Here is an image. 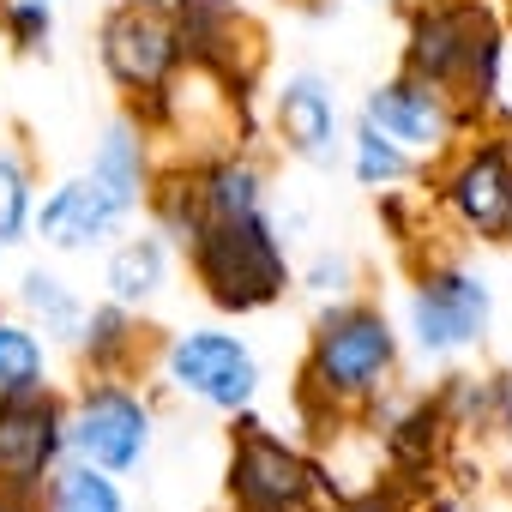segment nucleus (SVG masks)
Returning <instances> with one entry per match:
<instances>
[{
  "instance_id": "20",
  "label": "nucleus",
  "mask_w": 512,
  "mask_h": 512,
  "mask_svg": "<svg viewBox=\"0 0 512 512\" xmlns=\"http://www.w3.org/2000/svg\"><path fill=\"white\" fill-rule=\"evenodd\" d=\"M43 386V344L31 326L0 320V392H37Z\"/></svg>"
},
{
  "instance_id": "16",
  "label": "nucleus",
  "mask_w": 512,
  "mask_h": 512,
  "mask_svg": "<svg viewBox=\"0 0 512 512\" xmlns=\"http://www.w3.org/2000/svg\"><path fill=\"white\" fill-rule=\"evenodd\" d=\"M163 272H169L163 241L139 235V241L115 247V260H109V296H115L121 308H139V302H151V296L163 290Z\"/></svg>"
},
{
  "instance_id": "23",
  "label": "nucleus",
  "mask_w": 512,
  "mask_h": 512,
  "mask_svg": "<svg viewBox=\"0 0 512 512\" xmlns=\"http://www.w3.org/2000/svg\"><path fill=\"white\" fill-rule=\"evenodd\" d=\"M49 0H13L7 7V31H13V43L19 49H43L49 43Z\"/></svg>"
},
{
  "instance_id": "14",
  "label": "nucleus",
  "mask_w": 512,
  "mask_h": 512,
  "mask_svg": "<svg viewBox=\"0 0 512 512\" xmlns=\"http://www.w3.org/2000/svg\"><path fill=\"white\" fill-rule=\"evenodd\" d=\"M278 133H284V145L296 157L332 163V151H338V103H332L326 79L302 73V79H290L278 91Z\"/></svg>"
},
{
  "instance_id": "6",
  "label": "nucleus",
  "mask_w": 512,
  "mask_h": 512,
  "mask_svg": "<svg viewBox=\"0 0 512 512\" xmlns=\"http://www.w3.org/2000/svg\"><path fill=\"white\" fill-rule=\"evenodd\" d=\"M67 446L61 404L37 392H0V494H37Z\"/></svg>"
},
{
  "instance_id": "11",
  "label": "nucleus",
  "mask_w": 512,
  "mask_h": 512,
  "mask_svg": "<svg viewBox=\"0 0 512 512\" xmlns=\"http://www.w3.org/2000/svg\"><path fill=\"white\" fill-rule=\"evenodd\" d=\"M446 199L476 235H506V217H512V151L506 145H476L446 175Z\"/></svg>"
},
{
  "instance_id": "4",
  "label": "nucleus",
  "mask_w": 512,
  "mask_h": 512,
  "mask_svg": "<svg viewBox=\"0 0 512 512\" xmlns=\"http://www.w3.org/2000/svg\"><path fill=\"white\" fill-rule=\"evenodd\" d=\"M392 362H398V338H392L386 314H374V308H338L314 332L308 380L326 398H368L392 374Z\"/></svg>"
},
{
  "instance_id": "18",
  "label": "nucleus",
  "mask_w": 512,
  "mask_h": 512,
  "mask_svg": "<svg viewBox=\"0 0 512 512\" xmlns=\"http://www.w3.org/2000/svg\"><path fill=\"white\" fill-rule=\"evenodd\" d=\"M199 193H205L211 217H247V211H260V169L223 157V163H211L199 175Z\"/></svg>"
},
{
  "instance_id": "25",
  "label": "nucleus",
  "mask_w": 512,
  "mask_h": 512,
  "mask_svg": "<svg viewBox=\"0 0 512 512\" xmlns=\"http://www.w3.org/2000/svg\"><path fill=\"white\" fill-rule=\"evenodd\" d=\"M151 7H175V0H151Z\"/></svg>"
},
{
  "instance_id": "19",
  "label": "nucleus",
  "mask_w": 512,
  "mask_h": 512,
  "mask_svg": "<svg viewBox=\"0 0 512 512\" xmlns=\"http://www.w3.org/2000/svg\"><path fill=\"white\" fill-rule=\"evenodd\" d=\"M25 308L43 320V332H55V338H67V344H79V332H85V302L61 284V278H49V272H31L25 278Z\"/></svg>"
},
{
  "instance_id": "7",
  "label": "nucleus",
  "mask_w": 512,
  "mask_h": 512,
  "mask_svg": "<svg viewBox=\"0 0 512 512\" xmlns=\"http://www.w3.org/2000/svg\"><path fill=\"white\" fill-rule=\"evenodd\" d=\"M181 61V43H175V19L169 7H151V0H127V7L109 13L103 25V67L121 91L133 97H151Z\"/></svg>"
},
{
  "instance_id": "12",
  "label": "nucleus",
  "mask_w": 512,
  "mask_h": 512,
  "mask_svg": "<svg viewBox=\"0 0 512 512\" xmlns=\"http://www.w3.org/2000/svg\"><path fill=\"white\" fill-rule=\"evenodd\" d=\"M362 121L380 127V133L398 139V145L434 151V145L446 139V127H452V109H446V91H434V85H422V79H392V85L368 91Z\"/></svg>"
},
{
  "instance_id": "26",
  "label": "nucleus",
  "mask_w": 512,
  "mask_h": 512,
  "mask_svg": "<svg viewBox=\"0 0 512 512\" xmlns=\"http://www.w3.org/2000/svg\"><path fill=\"white\" fill-rule=\"evenodd\" d=\"M506 235H512V217H506Z\"/></svg>"
},
{
  "instance_id": "10",
  "label": "nucleus",
  "mask_w": 512,
  "mask_h": 512,
  "mask_svg": "<svg viewBox=\"0 0 512 512\" xmlns=\"http://www.w3.org/2000/svg\"><path fill=\"white\" fill-rule=\"evenodd\" d=\"M175 43L205 73H217L229 91H247L253 85V67H260V37H253V25L241 19L235 0H175Z\"/></svg>"
},
{
  "instance_id": "8",
  "label": "nucleus",
  "mask_w": 512,
  "mask_h": 512,
  "mask_svg": "<svg viewBox=\"0 0 512 512\" xmlns=\"http://www.w3.org/2000/svg\"><path fill=\"white\" fill-rule=\"evenodd\" d=\"M488 314H494L488 284L470 278V272H458V266L428 272V278L416 284V296H410V332H416V344H422L428 356H452V350L482 344Z\"/></svg>"
},
{
  "instance_id": "24",
  "label": "nucleus",
  "mask_w": 512,
  "mask_h": 512,
  "mask_svg": "<svg viewBox=\"0 0 512 512\" xmlns=\"http://www.w3.org/2000/svg\"><path fill=\"white\" fill-rule=\"evenodd\" d=\"M0 512H37L31 494H0Z\"/></svg>"
},
{
  "instance_id": "13",
  "label": "nucleus",
  "mask_w": 512,
  "mask_h": 512,
  "mask_svg": "<svg viewBox=\"0 0 512 512\" xmlns=\"http://www.w3.org/2000/svg\"><path fill=\"white\" fill-rule=\"evenodd\" d=\"M31 223H37V235H43L49 247L85 253V247H97V241H109V235L121 229V211H115L91 181H67V187H55V193L43 199V211H31Z\"/></svg>"
},
{
  "instance_id": "3",
  "label": "nucleus",
  "mask_w": 512,
  "mask_h": 512,
  "mask_svg": "<svg viewBox=\"0 0 512 512\" xmlns=\"http://www.w3.org/2000/svg\"><path fill=\"white\" fill-rule=\"evenodd\" d=\"M229 488L247 512H338L326 506V476L296 458L278 434H266V422H241L235 458H229Z\"/></svg>"
},
{
  "instance_id": "21",
  "label": "nucleus",
  "mask_w": 512,
  "mask_h": 512,
  "mask_svg": "<svg viewBox=\"0 0 512 512\" xmlns=\"http://www.w3.org/2000/svg\"><path fill=\"white\" fill-rule=\"evenodd\" d=\"M404 175H410V151L362 121V133H356V181L362 187H386V181H404Z\"/></svg>"
},
{
  "instance_id": "17",
  "label": "nucleus",
  "mask_w": 512,
  "mask_h": 512,
  "mask_svg": "<svg viewBox=\"0 0 512 512\" xmlns=\"http://www.w3.org/2000/svg\"><path fill=\"white\" fill-rule=\"evenodd\" d=\"M55 482H49V512H127V500H121V488H115V476L109 470H97V464H67V470H49Z\"/></svg>"
},
{
  "instance_id": "2",
  "label": "nucleus",
  "mask_w": 512,
  "mask_h": 512,
  "mask_svg": "<svg viewBox=\"0 0 512 512\" xmlns=\"http://www.w3.org/2000/svg\"><path fill=\"white\" fill-rule=\"evenodd\" d=\"M410 73L434 91L470 85L476 97H494L500 85V37L488 31L482 7H428L410 25Z\"/></svg>"
},
{
  "instance_id": "22",
  "label": "nucleus",
  "mask_w": 512,
  "mask_h": 512,
  "mask_svg": "<svg viewBox=\"0 0 512 512\" xmlns=\"http://www.w3.org/2000/svg\"><path fill=\"white\" fill-rule=\"evenodd\" d=\"M31 229V175L13 151H0V247H19Z\"/></svg>"
},
{
  "instance_id": "1",
  "label": "nucleus",
  "mask_w": 512,
  "mask_h": 512,
  "mask_svg": "<svg viewBox=\"0 0 512 512\" xmlns=\"http://www.w3.org/2000/svg\"><path fill=\"white\" fill-rule=\"evenodd\" d=\"M193 266H199V284L217 308L229 314H253V308H272L290 284V266H284V247L272 235V223L260 211L247 217H211L199 235H193Z\"/></svg>"
},
{
  "instance_id": "15",
  "label": "nucleus",
  "mask_w": 512,
  "mask_h": 512,
  "mask_svg": "<svg viewBox=\"0 0 512 512\" xmlns=\"http://www.w3.org/2000/svg\"><path fill=\"white\" fill-rule=\"evenodd\" d=\"M121 217H133L139 211V199H145V139H139V127L133 121H115L109 133H103V145H97V157H91V175H85Z\"/></svg>"
},
{
  "instance_id": "9",
  "label": "nucleus",
  "mask_w": 512,
  "mask_h": 512,
  "mask_svg": "<svg viewBox=\"0 0 512 512\" xmlns=\"http://www.w3.org/2000/svg\"><path fill=\"white\" fill-rule=\"evenodd\" d=\"M67 440L79 446L85 464H97V470H109V476L139 470V458H145V446H151V410H145V398L127 392V386H85Z\"/></svg>"
},
{
  "instance_id": "5",
  "label": "nucleus",
  "mask_w": 512,
  "mask_h": 512,
  "mask_svg": "<svg viewBox=\"0 0 512 512\" xmlns=\"http://www.w3.org/2000/svg\"><path fill=\"white\" fill-rule=\"evenodd\" d=\"M163 368H169V386L193 392L211 410H247L253 392H260V362L229 332H181L169 344Z\"/></svg>"
}]
</instances>
